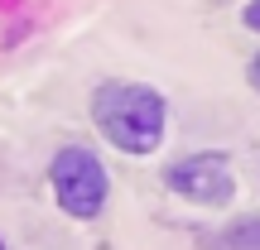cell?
Segmentation results:
<instances>
[{"label": "cell", "instance_id": "6da1fadb", "mask_svg": "<svg viewBox=\"0 0 260 250\" xmlns=\"http://www.w3.org/2000/svg\"><path fill=\"white\" fill-rule=\"evenodd\" d=\"M92 121L125 154H154L169 125V106L145 82H106L92 96Z\"/></svg>", "mask_w": 260, "mask_h": 250}, {"label": "cell", "instance_id": "7a4b0ae2", "mask_svg": "<svg viewBox=\"0 0 260 250\" xmlns=\"http://www.w3.org/2000/svg\"><path fill=\"white\" fill-rule=\"evenodd\" d=\"M48 183H53V197L68 217L77 222H92L102 217L106 193H111V178H106V164L92 154L87 145H63L48 164Z\"/></svg>", "mask_w": 260, "mask_h": 250}, {"label": "cell", "instance_id": "3957f363", "mask_svg": "<svg viewBox=\"0 0 260 250\" xmlns=\"http://www.w3.org/2000/svg\"><path fill=\"white\" fill-rule=\"evenodd\" d=\"M164 183L174 188L178 197L198 202V207H226V202H232V193H236L232 164H226L222 154H193V159H178V164H169Z\"/></svg>", "mask_w": 260, "mask_h": 250}, {"label": "cell", "instance_id": "277c9868", "mask_svg": "<svg viewBox=\"0 0 260 250\" xmlns=\"http://www.w3.org/2000/svg\"><path fill=\"white\" fill-rule=\"evenodd\" d=\"M232 250H260V217H246V222L232 226Z\"/></svg>", "mask_w": 260, "mask_h": 250}, {"label": "cell", "instance_id": "5b68a950", "mask_svg": "<svg viewBox=\"0 0 260 250\" xmlns=\"http://www.w3.org/2000/svg\"><path fill=\"white\" fill-rule=\"evenodd\" d=\"M241 19H246V29H255V34H260V0H251V5L241 10Z\"/></svg>", "mask_w": 260, "mask_h": 250}, {"label": "cell", "instance_id": "8992f818", "mask_svg": "<svg viewBox=\"0 0 260 250\" xmlns=\"http://www.w3.org/2000/svg\"><path fill=\"white\" fill-rule=\"evenodd\" d=\"M246 77H251V87H255V92H260V53L251 58V67H246Z\"/></svg>", "mask_w": 260, "mask_h": 250}, {"label": "cell", "instance_id": "52a82bcc", "mask_svg": "<svg viewBox=\"0 0 260 250\" xmlns=\"http://www.w3.org/2000/svg\"><path fill=\"white\" fill-rule=\"evenodd\" d=\"M0 250H5V245H0Z\"/></svg>", "mask_w": 260, "mask_h": 250}]
</instances>
